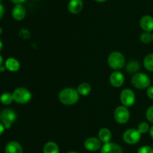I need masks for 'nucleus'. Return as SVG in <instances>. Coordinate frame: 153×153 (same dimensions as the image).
<instances>
[{
	"instance_id": "obj_37",
	"label": "nucleus",
	"mask_w": 153,
	"mask_h": 153,
	"mask_svg": "<svg viewBox=\"0 0 153 153\" xmlns=\"http://www.w3.org/2000/svg\"><path fill=\"white\" fill-rule=\"evenodd\" d=\"M1 34H2V28H1V27H0V35H1Z\"/></svg>"
},
{
	"instance_id": "obj_14",
	"label": "nucleus",
	"mask_w": 153,
	"mask_h": 153,
	"mask_svg": "<svg viewBox=\"0 0 153 153\" xmlns=\"http://www.w3.org/2000/svg\"><path fill=\"white\" fill-rule=\"evenodd\" d=\"M83 6L84 3L82 0H70L68 3L67 8L70 13L76 14L82 11Z\"/></svg>"
},
{
	"instance_id": "obj_22",
	"label": "nucleus",
	"mask_w": 153,
	"mask_h": 153,
	"mask_svg": "<svg viewBox=\"0 0 153 153\" xmlns=\"http://www.w3.org/2000/svg\"><path fill=\"white\" fill-rule=\"evenodd\" d=\"M140 64L138 62L136 61H132L131 62L128 63L126 65V70L128 73H136V72L140 70Z\"/></svg>"
},
{
	"instance_id": "obj_35",
	"label": "nucleus",
	"mask_w": 153,
	"mask_h": 153,
	"mask_svg": "<svg viewBox=\"0 0 153 153\" xmlns=\"http://www.w3.org/2000/svg\"><path fill=\"white\" fill-rule=\"evenodd\" d=\"M96 2H104L106 0H95Z\"/></svg>"
},
{
	"instance_id": "obj_27",
	"label": "nucleus",
	"mask_w": 153,
	"mask_h": 153,
	"mask_svg": "<svg viewBox=\"0 0 153 153\" xmlns=\"http://www.w3.org/2000/svg\"><path fill=\"white\" fill-rule=\"evenodd\" d=\"M146 94H147V96L149 98L153 100V86L148 87L147 91H146Z\"/></svg>"
},
{
	"instance_id": "obj_34",
	"label": "nucleus",
	"mask_w": 153,
	"mask_h": 153,
	"mask_svg": "<svg viewBox=\"0 0 153 153\" xmlns=\"http://www.w3.org/2000/svg\"><path fill=\"white\" fill-rule=\"evenodd\" d=\"M2 47H3V43H2V41L1 40V39H0V51L1 50Z\"/></svg>"
},
{
	"instance_id": "obj_29",
	"label": "nucleus",
	"mask_w": 153,
	"mask_h": 153,
	"mask_svg": "<svg viewBox=\"0 0 153 153\" xmlns=\"http://www.w3.org/2000/svg\"><path fill=\"white\" fill-rule=\"evenodd\" d=\"M10 1H11L13 3H14V4H22V3L25 2L26 0H10Z\"/></svg>"
},
{
	"instance_id": "obj_38",
	"label": "nucleus",
	"mask_w": 153,
	"mask_h": 153,
	"mask_svg": "<svg viewBox=\"0 0 153 153\" xmlns=\"http://www.w3.org/2000/svg\"><path fill=\"white\" fill-rule=\"evenodd\" d=\"M1 0H0V3H1Z\"/></svg>"
},
{
	"instance_id": "obj_16",
	"label": "nucleus",
	"mask_w": 153,
	"mask_h": 153,
	"mask_svg": "<svg viewBox=\"0 0 153 153\" xmlns=\"http://www.w3.org/2000/svg\"><path fill=\"white\" fill-rule=\"evenodd\" d=\"M6 69H7L8 70L12 72L17 71L20 68V64H19V61L17 59H16L15 58H7V60L5 61V65Z\"/></svg>"
},
{
	"instance_id": "obj_9",
	"label": "nucleus",
	"mask_w": 153,
	"mask_h": 153,
	"mask_svg": "<svg viewBox=\"0 0 153 153\" xmlns=\"http://www.w3.org/2000/svg\"><path fill=\"white\" fill-rule=\"evenodd\" d=\"M85 148L88 151L96 152L102 147V142L100 139L97 137H89L85 141Z\"/></svg>"
},
{
	"instance_id": "obj_20",
	"label": "nucleus",
	"mask_w": 153,
	"mask_h": 153,
	"mask_svg": "<svg viewBox=\"0 0 153 153\" xmlns=\"http://www.w3.org/2000/svg\"><path fill=\"white\" fill-rule=\"evenodd\" d=\"M13 100V94L10 92H4L0 96V102L4 105L10 104Z\"/></svg>"
},
{
	"instance_id": "obj_32",
	"label": "nucleus",
	"mask_w": 153,
	"mask_h": 153,
	"mask_svg": "<svg viewBox=\"0 0 153 153\" xmlns=\"http://www.w3.org/2000/svg\"><path fill=\"white\" fill-rule=\"evenodd\" d=\"M6 69V67L5 66H0V71L1 72H3V71H4V70H5Z\"/></svg>"
},
{
	"instance_id": "obj_31",
	"label": "nucleus",
	"mask_w": 153,
	"mask_h": 153,
	"mask_svg": "<svg viewBox=\"0 0 153 153\" xmlns=\"http://www.w3.org/2000/svg\"><path fill=\"white\" fill-rule=\"evenodd\" d=\"M149 135H150L151 137L153 139V125L150 128H149Z\"/></svg>"
},
{
	"instance_id": "obj_13",
	"label": "nucleus",
	"mask_w": 153,
	"mask_h": 153,
	"mask_svg": "<svg viewBox=\"0 0 153 153\" xmlns=\"http://www.w3.org/2000/svg\"><path fill=\"white\" fill-rule=\"evenodd\" d=\"M140 26L145 32L153 31V17L150 15H145L142 16L140 20Z\"/></svg>"
},
{
	"instance_id": "obj_21",
	"label": "nucleus",
	"mask_w": 153,
	"mask_h": 153,
	"mask_svg": "<svg viewBox=\"0 0 153 153\" xmlns=\"http://www.w3.org/2000/svg\"><path fill=\"white\" fill-rule=\"evenodd\" d=\"M143 65L149 71L153 72V53L149 54L143 60Z\"/></svg>"
},
{
	"instance_id": "obj_33",
	"label": "nucleus",
	"mask_w": 153,
	"mask_h": 153,
	"mask_svg": "<svg viewBox=\"0 0 153 153\" xmlns=\"http://www.w3.org/2000/svg\"><path fill=\"white\" fill-rule=\"evenodd\" d=\"M2 63H3V58L1 55H0V66L2 65Z\"/></svg>"
},
{
	"instance_id": "obj_2",
	"label": "nucleus",
	"mask_w": 153,
	"mask_h": 153,
	"mask_svg": "<svg viewBox=\"0 0 153 153\" xmlns=\"http://www.w3.org/2000/svg\"><path fill=\"white\" fill-rule=\"evenodd\" d=\"M108 63L114 70H120L125 65V57L121 52L114 51L109 55Z\"/></svg>"
},
{
	"instance_id": "obj_28",
	"label": "nucleus",
	"mask_w": 153,
	"mask_h": 153,
	"mask_svg": "<svg viewBox=\"0 0 153 153\" xmlns=\"http://www.w3.org/2000/svg\"><path fill=\"white\" fill-rule=\"evenodd\" d=\"M4 6L0 3V19L3 16V14H4Z\"/></svg>"
},
{
	"instance_id": "obj_17",
	"label": "nucleus",
	"mask_w": 153,
	"mask_h": 153,
	"mask_svg": "<svg viewBox=\"0 0 153 153\" xmlns=\"http://www.w3.org/2000/svg\"><path fill=\"white\" fill-rule=\"evenodd\" d=\"M98 136L99 139L101 140L102 142H109L110 140H111L112 134L111 130L108 128H103L100 129V131L98 133Z\"/></svg>"
},
{
	"instance_id": "obj_1",
	"label": "nucleus",
	"mask_w": 153,
	"mask_h": 153,
	"mask_svg": "<svg viewBox=\"0 0 153 153\" xmlns=\"http://www.w3.org/2000/svg\"><path fill=\"white\" fill-rule=\"evenodd\" d=\"M79 94L73 88H66L61 90L58 94L59 100L64 105H73L78 101Z\"/></svg>"
},
{
	"instance_id": "obj_4",
	"label": "nucleus",
	"mask_w": 153,
	"mask_h": 153,
	"mask_svg": "<svg viewBox=\"0 0 153 153\" xmlns=\"http://www.w3.org/2000/svg\"><path fill=\"white\" fill-rule=\"evenodd\" d=\"M12 94L13 96V100L16 103L21 104L28 103L31 98V92L27 88H23V87L16 88Z\"/></svg>"
},
{
	"instance_id": "obj_3",
	"label": "nucleus",
	"mask_w": 153,
	"mask_h": 153,
	"mask_svg": "<svg viewBox=\"0 0 153 153\" xmlns=\"http://www.w3.org/2000/svg\"><path fill=\"white\" fill-rule=\"evenodd\" d=\"M131 84L138 89L146 88L150 85V78L144 73H137L131 77Z\"/></svg>"
},
{
	"instance_id": "obj_7",
	"label": "nucleus",
	"mask_w": 153,
	"mask_h": 153,
	"mask_svg": "<svg viewBox=\"0 0 153 153\" xmlns=\"http://www.w3.org/2000/svg\"><path fill=\"white\" fill-rule=\"evenodd\" d=\"M130 118V113L128 108L125 106H119L114 111V118L120 124H125Z\"/></svg>"
},
{
	"instance_id": "obj_11",
	"label": "nucleus",
	"mask_w": 153,
	"mask_h": 153,
	"mask_svg": "<svg viewBox=\"0 0 153 153\" xmlns=\"http://www.w3.org/2000/svg\"><path fill=\"white\" fill-rule=\"evenodd\" d=\"M101 153H123L120 146L115 142H106L102 146Z\"/></svg>"
},
{
	"instance_id": "obj_18",
	"label": "nucleus",
	"mask_w": 153,
	"mask_h": 153,
	"mask_svg": "<svg viewBox=\"0 0 153 153\" xmlns=\"http://www.w3.org/2000/svg\"><path fill=\"white\" fill-rule=\"evenodd\" d=\"M43 153H60L59 147L55 142L49 141L43 146Z\"/></svg>"
},
{
	"instance_id": "obj_12",
	"label": "nucleus",
	"mask_w": 153,
	"mask_h": 153,
	"mask_svg": "<svg viewBox=\"0 0 153 153\" xmlns=\"http://www.w3.org/2000/svg\"><path fill=\"white\" fill-rule=\"evenodd\" d=\"M25 14L26 10L22 4H16L12 10V16L13 19L17 21L22 20L25 18Z\"/></svg>"
},
{
	"instance_id": "obj_10",
	"label": "nucleus",
	"mask_w": 153,
	"mask_h": 153,
	"mask_svg": "<svg viewBox=\"0 0 153 153\" xmlns=\"http://www.w3.org/2000/svg\"><path fill=\"white\" fill-rule=\"evenodd\" d=\"M110 83L112 86L120 87L123 85L125 78H124L123 74L120 71H114L111 74L110 76Z\"/></svg>"
},
{
	"instance_id": "obj_15",
	"label": "nucleus",
	"mask_w": 153,
	"mask_h": 153,
	"mask_svg": "<svg viewBox=\"0 0 153 153\" xmlns=\"http://www.w3.org/2000/svg\"><path fill=\"white\" fill-rule=\"evenodd\" d=\"M5 153H23V149L20 144L16 141H10L4 148Z\"/></svg>"
},
{
	"instance_id": "obj_25",
	"label": "nucleus",
	"mask_w": 153,
	"mask_h": 153,
	"mask_svg": "<svg viewBox=\"0 0 153 153\" xmlns=\"http://www.w3.org/2000/svg\"><path fill=\"white\" fill-rule=\"evenodd\" d=\"M137 153H153V147L149 146H143L137 150Z\"/></svg>"
},
{
	"instance_id": "obj_36",
	"label": "nucleus",
	"mask_w": 153,
	"mask_h": 153,
	"mask_svg": "<svg viewBox=\"0 0 153 153\" xmlns=\"http://www.w3.org/2000/svg\"><path fill=\"white\" fill-rule=\"evenodd\" d=\"M67 153H79V152H75V151H70Z\"/></svg>"
},
{
	"instance_id": "obj_24",
	"label": "nucleus",
	"mask_w": 153,
	"mask_h": 153,
	"mask_svg": "<svg viewBox=\"0 0 153 153\" xmlns=\"http://www.w3.org/2000/svg\"><path fill=\"white\" fill-rule=\"evenodd\" d=\"M149 124H148L147 122H141L139 124L138 127H137V130H138V131L140 132V134H146L147 133L148 131L149 130Z\"/></svg>"
},
{
	"instance_id": "obj_23",
	"label": "nucleus",
	"mask_w": 153,
	"mask_h": 153,
	"mask_svg": "<svg viewBox=\"0 0 153 153\" xmlns=\"http://www.w3.org/2000/svg\"><path fill=\"white\" fill-rule=\"evenodd\" d=\"M140 40L144 44H149L153 40V36L150 32H145L140 35Z\"/></svg>"
},
{
	"instance_id": "obj_39",
	"label": "nucleus",
	"mask_w": 153,
	"mask_h": 153,
	"mask_svg": "<svg viewBox=\"0 0 153 153\" xmlns=\"http://www.w3.org/2000/svg\"><path fill=\"white\" fill-rule=\"evenodd\" d=\"M152 36H153V34H152Z\"/></svg>"
},
{
	"instance_id": "obj_8",
	"label": "nucleus",
	"mask_w": 153,
	"mask_h": 153,
	"mask_svg": "<svg viewBox=\"0 0 153 153\" xmlns=\"http://www.w3.org/2000/svg\"><path fill=\"white\" fill-rule=\"evenodd\" d=\"M120 100L125 106H131L135 102V94L132 90L126 88L120 93Z\"/></svg>"
},
{
	"instance_id": "obj_6",
	"label": "nucleus",
	"mask_w": 153,
	"mask_h": 153,
	"mask_svg": "<svg viewBox=\"0 0 153 153\" xmlns=\"http://www.w3.org/2000/svg\"><path fill=\"white\" fill-rule=\"evenodd\" d=\"M141 137V134L137 129L131 128L126 130L123 135V140L125 142L129 145H134L140 141Z\"/></svg>"
},
{
	"instance_id": "obj_5",
	"label": "nucleus",
	"mask_w": 153,
	"mask_h": 153,
	"mask_svg": "<svg viewBox=\"0 0 153 153\" xmlns=\"http://www.w3.org/2000/svg\"><path fill=\"white\" fill-rule=\"evenodd\" d=\"M16 118V114L10 109H4L0 112V121L6 129H9Z\"/></svg>"
},
{
	"instance_id": "obj_26",
	"label": "nucleus",
	"mask_w": 153,
	"mask_h": 153,
	"mask_svg": "<svg viewBox=\"0 0 153 153\" xmlns=\"http://www.w3.org/2000/svg\"><path fill=\"white\" fill-rule=\"evenodd\" d=\"M146 118L149 120V122H150L151 123H153V105L149 106L147 109L146 112Z\"/></svg>"
},
{
	"instance_id": "obj_30",
	"label": "nucleus",
	"mask_w": 153,
	"mask_h": 153,
	"mask_svg": "<svg viewBox=\"0 0 153 153\" xmlns=\"http://www.w3.org/2000/svg\"><path fill=\"white\" fill-rule=\"evenodd\" d=\"M4 129H5V128H4V124H3L2 123H0V136L4 133Z\"/></svg>"
},
{
	"instance_id": "obj_19",
	"label": "nucleus",
	"mask_w": 153,
	"mask_h": 153,
	"mask_svg": "<svg viewBox=\"0 0 153 153\" xmlns=\"http://www.w3.org/2000/svg\"><path fill=\"white\" fill-rule=\"evenodd\" d=\"M77 91L79 94L83 96H86L90 94L91 91V86L88 82H82L78 86Z\"/></svg>"
},
{
	"instance_id": "obj_40",
	"label": "nucleus",
	"mask_w": 153,
	"mask_h": 153,
	"mask_svg": "<svg viewBox=\"0 0 153 153\" xmlns=\"http://www.w3.org/2000/svg\"><path fill=\"white\" fill-rule=\"evenodd\" d=\"M152 147H153V146H152Z\"/></svg>"
}]
</instances>
